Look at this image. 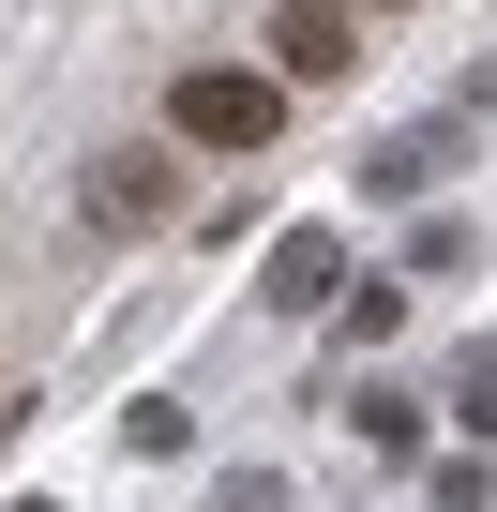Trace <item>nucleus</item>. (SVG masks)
I'll list each match as a JSON object with an SVG mask.
<instances>
[{
  "instance_id": "1",
  "label": "nucleus",
  "mask_w": 497,
  "mask_h": 512,
  "mask_svg": "<svg viewBox=\"0 0 497 512\" xmlns=\"http://www.w3.org/2000/svg\"><path fill=\"white\" fill-rule=\"evenodd\" d=\"M166 136L181 151H272L287 136V76L272 61H196V76H166Z\"/></svg>"
},
{
  "instance_id": "2",
  "label": "nucleus",
  "mask_w": 497,
  "mask_h": 512,
  "mask_svg": "<svg viewBox=\"0 0 497 512\" xmlns=\"http://www.w3.org/2000/svg\"><path fill=\"white\" fill-rule=\"evenodd\" d=\"M76 211H91L106 241H151V226L181 211V151H151V136H121V151H91V166H76Z\"/></svg>"
},
{
  "instance_id": "3",
  "label": "nucleus",
  "mask_w": 497,
  "mask_h": 512,
  "mask_svg": "<svg viewBox=\"0 0 497 512\" xmlns=\"http://www.w3.org/2000/svg\"><path fill=\"white\" fill-rule=\"evenodd\" d=\"M347 16H362V0H287V16H272V76L302 91V76H347Z\"/></svg>"
},
{
  "instance_id": "4",
  "label": "nucleus",
  "mask_w": 497,
  "mask_h": 512,
  "mask_svg": "<svg viewBox=\"0 0 497 512\" xmlns=\"http://www.w3.org/2000/svg\"><path fill=\"white\" fill-rule=\"evenodd\" d=\"M317 302H347V256H332V226H287L272 241V317H317Z\"/></svg>"
},
{
  "instance_id": "5",
  "label": "nucleus",
  "mask_w": 497,
  "mask_h": 512,
  "mask_svg": "<svg viewBox=\"0 0 497 512\" xmlns=\"http://www.w3.org/2000/svg\"><path fill=\"white\" fill-rule=\"evenodd\" d=\"M422 437H437V422H422V392H362V452H392V467H407Z\"/></svg>"
},
{
  "instance_id": "6",
  "label": "nucleus",
  "mask_w": 497,
  "mask_h": 512,
  "mask_svg": "<svg viewBox=\"0 0 497 512\" xmlns=\"http://www.w3.org/2000/svg\"><path fill=\"white\" fill-rule=\"evenodd\" d=\"M332 332H347V347H392V332H407V287H347Z\"/></svg>"
},
{
  "instance_id": "7",
  "label": "nucleus",
  "mask_w": 497,
  "mask_h": 512,
  "mask_svg": "<svg viewBox=\"0 0 497 512\" xmlns=\"http://www.w3.org/2000/svg\"><path fill=\"white\" fill-rule=\"evenodd\" d=\"M121 437H136V452H181V437H196V407H181V392H136V407H121Z\"/></svg>"
},
{
  "instance_id": "8",
  "label": "nucleus",
  "mask_w": 497,
  "mask_h": 512,
  "mask_svg": "<svg viewBox=\"0 0 497 512\" xmlns=\"http://www.w3.org/2000/svg\"><path fill=\"white\" fill-rule=\"evenodd\" d=\"M452 407H467V437H497V347H467V362H452Z\"/></svg>"
}]
</instances>
